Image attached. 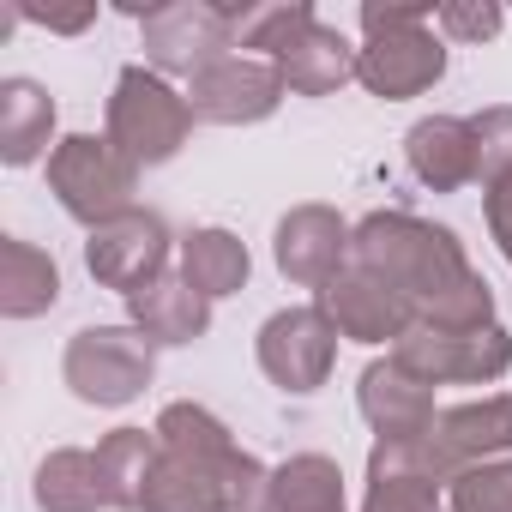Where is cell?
Masks as SVG:
<instances>
[{
	"mask_svg": "<svg viewBox=\"0 0 512 512\" xmlns=\"http://www.w3.org/2000/svg\"><path fill=\"white\" fill-rule=\"evenodd\" d=\"M350 266L398 290L416 326H434V332L494 326V290L446 223H428L416 211H368L350 241Z\"/></svg>",
	"mask_w": 512,
	"mask_h": 512,
	"instance_id": "obj_1",
	"label": "cell"
},
{
	"mask_svg": "<svg viewBox=\"0 0 512 512\" xmlns=\"http://www.w3.org/2000/svg\"><path fill=\"white\" fill-rule=\"evenodd\" d=\"M157 470L145 488V512H260L266 464L223 428L217 410L175 398L157 410Z\"/></svg>",
	"mask_w": 512,
	"mask_h": 512,
	"instance_id": "obj_2",
	"label": "cell"
},
{
	"mask_svg": "<svg viewBox=\"0 0 512 512\" xmlns=\"http://www.w3.org/2000/svg\"><path fill=\"white\" fill-rule=\"evenodd\" d=\"M109 139L139 169H157V163L181 157V145L193 139V103H187V91H175V79L151 73L145 61L121 67L115 91H109Z\"/></svg>",
	"mask_w": 512,
	"mask_h": 512,
	"instance_id": "obj_3",
	"label": "cell"
},
{
	"mask_svg": "<svg viewBox=\"0 0 512 512\" xmlns=\"http://www.w3.org/2000/svg\"><path fill=\"white\" fill-rule=\"evenodd\" d=\"M49 193L55 205L97 229L121 211H133V193H139V163L109 139V133H67L55 151H49Z\"/></svg>",
	"mask_w": 512,
	"mask_h": 512,
	"instance_id": "obj_4",
	"label": "cell"
},
{
	"mask_svg": "<svg viewBox=\"0 0 512 512\" xmlns=\"http://www.w3.org/2000/svg\"><path fill=\"white\" fill-rule=\"evenodd\" d=\"M61 380L91 410H121L157 380V344L133 326H79L61 350Z\"/></svg>",
	"mask_w": 512,
	"mask_h": 512,
	"instance_id": "obj_5",
	"label": "cell"
},
{
	"mask_svg": "<svg viewBox=\"0 0 512 512\" xmlns=\"http://www.w3.org/2000/svg\"><path fill=\"white\" fill-rule=\"evenodd\" d=\"M139 37H145V67L163 79H187V85L211 73L217 61L241 55L223 0H163V7L139 13Z\"/></svg>",
	"mask_w": 512,
	"mask_h": 512,
	"instance_id": "obj_6",
	"label": "cell"
},
{
	"mask_svg": "<svg viewBox=\"0 0 512 512\" xmlns=\"http://www.w3.org/2000/svg\"><path fill=\"white\" fill-rule=\"evenodd\" d=\"M169 247H175L169 217L151 211V205H133V211L85 229V272L97 278V290L133 296V290H145L169 272Z\"/></svg>",
	"mask_w": 512,
	"mask_h": 512,
	"instance_id": "obj_7",
	"label": "cell"
},
{
	"mask_svg": "<svg viewBox=\"0 0 512 512\" xmlns=\"http://www.w3.org/2000/svg\"><path fill=\"white\" fill-rule=\"evenodd\" d=\"M392 356L422 374L428 386H494L506 368H512V332L494 320V326H476V332H434V326H410Z\"/></svg>",
	"mask_w": 512,
	"mask_h": 512,
	"instance_id": "obj_8",
	"label": "cell"
},
{
	"mask_svg": "<svg viewBox=\"0 0 512 512\" xmlns=\"http://www.w3.org/2000/svg\"><path fill=\"white\" fill-rule=\"evenodd\" d=\"M253 356H260V374L278 392L314 398L338 368V332L320 308H278L253 338Z\"/></svg>",
	"mask_w": 512,
	"mask_h": 512,
	"instance_id": "obj_9",
	"label": "cell"
},
{
	"mask_svg": "<svg viewBox=\"0 0 512 512\" xmlns=\"http://www.w3.org/2000/svg\"><path fill=\"white\" fill-rule=\"evenodd\" d=\"M446 79V37L434 25H404L362 37L356 49V85L380 103H410Z\"/></svg>",
	"mask_w": 512,
	"mask_h": 512,
	"instance_id": "obj_10",
	"label": "cell"
},
{
	"mask_svg": "<svg viewBox=\"0 0 512 512\" xmlns=\"http://www.w3.org/2000/svg\"><path fill=\"white\" fill-rule=\"evenodd\" d=\"M284 97H290V85H284L278 61H260V55H229L187 85L193 121H211V127H253V121L278 115Z\"/></svg>",
	"mask_w": 512,
	"mask_h": 512,
	"instance_id": "obj_11",
	"label": "cell"
},
{
	"mask_svg": "<svg viewBox=\"0 0 512 512\" xmlns=\"http://www.w3.org/2000/svg\"><path fill=\"white\" fill-rule=\"evenodd\" d=\"M350 241H356V223H344V211H332V205H296L272 229V260H278V272L290 284L326 290L338 272H350Z\"/></svg>",
	"mask_w": 512,
	"mask_h": 512,
	"instance_id": "obj_12",
	"label": "cell"
},
{
	"mask_svg": "<svg viewBox=\"0 0 512 512\" xmlns=\"http://www.w3.org/2000/svg\"><path fill=\"white\" fill-rule=\"evenodd\" d=\"M314 308L332 320V332L344 338V344H398L410 326H416V314L404 308V296L398 290H386L374 272H362V266H350V272H338L320 296H314Z\"/></svg>",
	"mask_w": 512,
	"mask_h": 512,
	"instance_id": "obj_13",
	"label": "cell"
},
{
	"mask_svg": "<svg viewBox=\"0 0 512 512\" xmlns=\"http://www.w3.org/2000/svg\"><path fill=\"white\" fill-rule=\"evenodd\" d=\"M434 440V458L446 470V482L470 464H488V458H512V392H488V398H464V404H446L428 428Z\"/></svg>",
	"mask_w": 512,
	"mask_h": 512,
	"instance_id": "obj_14",
	"label": "cell"
},
{
	"mask_svg": "<svg viewBox=\"0 0 512 512\" xmlns=\"http://www.w3.org/2000/svg\"><path fill=\"white\" fill-rule=\"evenodd\" d=\"M356 410L362 422L374 428V440H392V434H428L440 404H434V386L422 374H410L392 350L374 356L356 380Z\"/></svg>",
	"mask_w": 512,
	"mask_h": 512,
	"instance_id": "obj_15",
	"label": "cell"
},
{
	"mask_svg": "<svg viewBox=\"0 0 512 512\" xmlns=\"http://www.w3.org/2000/svg\"><path fill=\"white\" fill-rule=\"evenodd\" d=\"M127 326L145 332L157 350H181V344H199L211 332V302L181 272H163L157 284L127 296Z\"/></svg>",
	"mask_w": 512,
	"mask_h": 512,
	"instance_id": "obj_16",
	"label": "cell"
},
{
	"mask_svg": "<svg viewBox=\"0 0 512 512\" xmlns=\"http://www.w3.org/2000/svg\"><path fill=\"white\" fill-rule=\"evenodd\" d=\"M404 163L428 193H458L476 181V139L464 115H422L404 133Z\"/></svg>",
	"mask_w": 512,
	"mask_h": 512,
	"instance_id": "obj_17",
	"label": "cell"
},
{
	"mask_svg": "<svg viewBox=\"0 0 512 512\" xmlns=\"http://www.w3.org/2000/svg\"><path fill=\"white\" fill-rule=\"evenodd\" d=\"M55 97L49 85L13 73V79H0V163L7 169H25L37 163L43 151H55Z\"/></svg>",
	"mask_w": 512,
	"mask_h": 512,
	"instance_id": "obj_18",
	"label": "cell"
},
{
	"mask_svg": "<svg viewBox=\"0 0 512 512\" xmlns=\"http://www.w3.org/2000/svg\"><path fill=\"white\" fill-rule=\"evenodd\" d=\"M181 278L205 296V302H223V296H241L247 278H253V253L235 229L223 223H199L181 235Z\"/></svg>",
	"mask_w": 512,
	"mask_h": 512,
	"instance_id": "obj_19",
	"label": "cell"
},
{
	"mask_svg": "<svg viewBox=\"0 0 512 512\" xmlns=\"http://www.w3.org/2000/svg\"><path fill=\"white\" fill-rule=\"evenodd\" d=\"M260 512H350L338 458H326V452H290L266 476Z\"/></svg>",
	"mask_w": 512,
	"mask_h": 512,
	"instance_id": "obj_20",
	"label": "cell"
},
{
	"mask_svg": "<svg viewBox=\"0 0 512 512\" xmlns=\"http://www.w3.org/2000/svg\"><path fill=\"white\" fill-rule=\"evenodd\" d=\"M61 302V266L25 235L0 241V314L7 320H37Z\"/></svg>",
	"mask_w": 512,
	"mask_h": 512,
	"instance_id": "obj_21",
	"label": "cell"
},
{
	"mask_svg": "<svg viewBox=\"0 0 512 512\" xmlns=\"http://www.w3.org/2000/svg\"><path fill=\"white\" fill-rule=\"evenodd\" d=\"M356 49L362 43H350L338 25H308V37L278 61V73H284V85L296 91V97H332V91H344L350 79H356Z\"/></svg>",
	"mask_w": 512,
	"mask_h": 512,
	"instance_id": "obj_22",
	"label": "cell"
},
{
	"mask_svg": "<svg viewBox=\"0 0 512 512\" xmlns=\"http://www.w3.org/2000/svg\"><path fill=\"white\" fill-rule=\"evenodd\" d=\"M31 500H37V512H109V488H103L97 452H85V446H55V452L37 464Z\"/></svg>",
	"mask_w": 512,
	"mask_h": 512,
	"instance_id": "obj_23",
	"label": "cell"
},
{
	"mask_svg": "<svg viewBox=\"0 0 512 512\" xmlns=\"http://www.w3.org/2000/svg\"><path fill=\"white\" fill-rule=\"evenodd\" d=\"M157 428H115L97 440V470L109 488V512H145V488L157 470Z\"/></svg>",
	"mask_w": 512,
	"mask_h": 512,
	"instance_id": "obj_24",
	"label": "cell"
},
{
	"mask_svg": "<svg viewBox=\"0 0 512 512\" xmlns=\"http://www.w3.org/2000/svg\"><path fill=\"white\" fill-rule=\"evenodd\" d=\"M229 19H235V49L241 55L253 49L260 61H284L308 37L314 7L308 0H260V7H229Z\"/></svg>",
	"mask_w": 512,
	"mask_h": 512,
	"instance_id": "obj_25",
	"label": "cell"
},
{
	"mask_svg": "<svg viewBox=\"0 0 512 512\" xmlns=\"http://www.w3.org/2000/svg\"><path fill=\"white\" fill-rule=\"evenodd\" d=\"M446 512H512V458L458 470L446 482Z\"/></svg>",
	"mask_w": 512,
	"mask_h": 512,
	"instance_id": "obj_26",
	"label": "cell"
},
{
	"mask_svg": "<svg viewBox=\"0 0 512 512\" xmlns=\"http://www.w3.org/2000/svg\"><path fill=\"white\" fill-rule=\"evenodd\" d=\"M470 139H476V181L494 187L512 175V103L476 109L470 115Z\"/></svg>",
	"mask_w": 512,
	"mask_h": 512,
	"instance_id": "obj_27",
	"label": "cell"
},
{
	"mask_svg": "<svg viewBox=\"0 0 512 512\" xmlns=\"http://www.w3.org/2000/svg\"><path fill=\"white\" fill-rule=\"evenodd\" d=\"M362 512H446V482H434V476H368Z\"/></svg>",
	"mask_w": 512,
	"mask_h": 512,
	"instance_id": "obj_28",
	"label": "cell"
},
{
	"mask_svg": "<svg viewBox=\"0 0 512 512\" xmlns=\"http://www.w3.org/2000/svg\"><path fill=\"white\" fill-rule=\"evenodd\" d=\"M500 25H506V13L494 0H440L434 7V31L446 43H488V37H500Z\"/></svg>",
	"mask_w": 512,
	"mask_h": 512,
	"instance_id": "obj_29",
	"label": "cell"
},
{
	"mask_svg": "<svg viewBox=\"0 0 512 512\" xmlns=\"http://www.w3.org/2000/svg\"><path fill=\"white\" fill-rule=\"evenodd\" d=\"M356 19H362V37H380V31H404V25H434V7H428V0H398V7L368 0Z\"/></svg>",
	"mask_w": 512,
	"mask_h": 512,
	"instance_id": "obj_30",
	"label": "cell"
},
{
	"mask_svg": "<svg viewBox=\"0 0 512 512\" xmlns=\"http://www.w3.org/2000/svg\"><path fill=\"white\" fill-rule=\"evenodd\" d=\"M19 19H31L55 37H79V31L97 25V0H85V7H31V0H19Z\"/></svg>",
	"mask_w": 512,
	"mask_h": 512,
	"instance_id": "obj_31",
	"label": "cell"
},
{
	"mask_svg": "<svg viewBox=\"0 0 512 512\" xmlns=\"http://www.w3.org/2000/svg\"><path fill=\"white\" fill-rule=\"evenodd\" d=\"M482 223H488V235L500 247V260L512 266V175L494 181V187H482Z\"/></svg>",
	"mask_w": 512,
	"mask_h": 512,
	"instance_id": "obj_32",
	"label": "cell"
}]
</instances>
